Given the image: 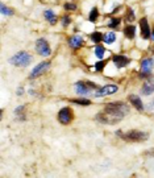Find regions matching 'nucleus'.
I'll return each instance as SVG.
<instances>
[{
	"instance_id": "nucleus-3",
	"label": "nucleus",
	"mask_w": 154,
	"mask_h": 178,
	"mask_svg": "<svg viewBox=\"0 0 154 178\" xmlns=\"http://www.w3.org/2000/svg\"><path fill=\"white\" fill-rule=\"evenodd\" d=\"M32 61V57L26 53V52H20L17 54H15L12 58L9 59V62L15 65V66H21V68H25V66H28Z\"/></svg>"
},
{
	"instance_id": "nucleus-16",
	"label": "nucleus",
	"mask_w": 154,
	"mask_h": 178,
	"mask_svg": "<svg viewBox=\"0 0 154 178\" xmlns=\"http://www.w3.org/2000/svg\"><path fill=\"white\" fill-rule=\"evenodd\" d=\"M124 35L125 37H128V38H133L134 35H136V28L133 25H128V26H125V29H124Z\"/></svg>"
},
{
	"instance_id": "nucleus-13",
	"label": "nucleus",
	"mask_w": 154,
	"mask_h": 178,
	"mask_svg": "<svg viewBox=\"0 0 154 178\" xmlns=\"http://www.w3.org/2000/svg\"><path fill=\"white\" fill-rule=\"evenodd\" d=\"M129 102L133 104L138 111H142V110H144V104H142L141 99L137 96V95H133V94H132V95H129Z\"/></svg>"
},
{
	"instance_id": "nucleus-30",
	"label": "nucleus",
	"mask_w": 154,
	"mask_h": 178,
	"mask_svg": "<svg viewBox=\"0 0 154 178\" xmlns=\"http://www.w3.org/2000/svg\"><path fill=\"white\" fill-rule=\"evenodd\" d=\"M147 154H150V156H154V149H153L152 152H149V153H147Z\"/></svg>"
},
{
	"instance_id": "nucleus-18",
	"label": "nucleus",
	"mask_w": 154,
	"mask_h": 178,
	"mask_svg": "<svg viewBox=\"0 0 154 178\" xmlns=\"http://www.w3.org/2000/svg\"><path fill=\"white\" fill-rule=\"evenodd\" d=\"M104 54H106V49H104L103 46H100V45H97L95 48V55L97 58H103Z\"/></svg>"
},
{
	"instance_id": "nucleus-5",
	"label": "nucleus",
	"mask_w": 154,
	"mask_h": 178,
	"mask_svg": "<svg viewBox=\"0 0 154 178\" xmlns=\"http://www.w3.org/2000/svg\"><path fill=\"white\" fill-rule=\"evenodd\" d=\"M116 91H117V86H116V85H106L104 87L97 88L96 92H95V96H96V98H102V96L115 94Z\"/></svg>"
},
{
	"instance_id": "nucleus-2",
	"label": "nucleus",
	"mask_w": 154,
	"mask_h": 178,
	"mask_svg": "<svg viewBox=\"0 0 154 178\" xmlns=\"http://www.w3.org/2000/svg\"><path fill=\"white\" fill-rule=\"evenodd\" d=\"M117 135L121 136L123 140L133 141V143H141V141L147 140V133L141 132V131H134V129L126 132V133H123L121 131H117Z\"/></svg>"
},
{
	"instance_id": "nucleus-22",
	"label": "nucleus",
	"mask_w": 154,
	"mask_h": 178,
	"mask_svg": "<svg viewBox=\"0 0 154 178\" xmlns=\"http://www.w3.org/2000/svg\"><path fill=\"white\" fill-rule=\"evenodd\" d=\"M109 21H111V23L108 24L109 28H116V26L120 24V19H111Z\"/></svg>"
},
{
	"instance_id": "nucleus-26",
	"label": "nucleus",
	"mask_w": 154,
	"mask_h": 178,
	"mask_svg": "<svg viewBox=\"0 0 154 178\" xmlns=\"http://www.w3.org/2000/svg\"><path fill=\"white\" fill-rule=\"evenodd\" d=\"M75 8H76V5H75V4H71V3L65 4V9H67V11H74Z\"/></svg>"
},
{
	"instance_id": "nucleus-11",
	"label": "nucleus",
	"mask_w": 154,
	"mask_h": 178,
	"mask_svg": "<svg viewBox=\"0 0 154 178\" xmlns=\"http://www.w3.org/2000/svg\"><path fill=\"white\" fill-rule=\"evenodd\" d=\"M75 91L78 92L79 95H86V94L90 92V88L86 85V82H76L75 83Z\"/></svg>"
},
{
	"instance_id": "nucleus-9",
	"label": "nucleus",
	"mask_w": 154,
	"mask_h": 178,
	"mask_svg": "<svg viewBox=\"0 0 154 178\" xmlns=\"http://www.w3.org/2000/svg\"><path fill=\"white\" fill-rule=\"evenodd\" d=\"M112 61H113L115 65H116L119 69L125 68V66L130 62V59H129L128 57H125V55H113V57H112Z\"/></svg>"
},
{
	"instance_id": "nucleus-20",
	"label": "nucleus",
	"mask_w": 154,
	"mask_h": 178,
	"mask_svg": "<svg viewBox=\"0 0 154 178\" xmlns=\"http://www.w3.org/2000/svg\"><path fill=\"white\" fill-rule=\"evenodd\" d=\"M97 16H99V12H97V8L96 7H93L92 9H91V12H90V16H88V19H90V21H96V19H97Z\"/></svg>"
},
{
	"instance_id": "nucleus-10",
	"label": "nucleus",
	"mask_w": 154,
	"mask_h": 178,
	"mask_svg": "<svg viewBox=\"0 0 154 178\" xmlns=\"http://www.w3.org/2000/svg\"><path fill=\"white\" fill-rule=\"evenodd\" d=\"M140 26H141V36H142V38H149L152 36V32H150L149 24H147V20L145 17L140 20Z\"/></svg>"
},
{
	"instance_id": "nucleus-15",
	"label": "nucleus",
	"mask_w": 154,
	"mask_h": 178,
	"mask_svg": "<svg viewBox=\"0 0 154 178\" xmlns=\"http://www.w3.org/2000/svg\"><path fill=\"white\" fill-rule=\"evenodd\" d=\"M43 16H45V19H46L50 24H56V23H57V16L54 15L53 11H50V9L45 11V13H43Z\"/></svg>"
},
{
	"instance_id": "nucleus-14",
	"label": "nucleus",
	"mask_w": 154,
	"mask_h": 178,
	"mask_svg": "<svg viewBox=\"0 0 154 178\" xmlns=\"http://www.w3.org/2000/svg\"><path fill=\"white\" fill-rule=\"evenodd\" d=\"M142 95H150L154 92V82H146L141 88Z\"/></svg>"
},
{
	"instance_id": "nucleus-28",
	"label": "nucleus",
	"mask_w": 154,
	"mask_h": 178,
	"mask_svg": "<svg viewBox=\"0 0 154 178\" xmlns=\"http://www.w3.org/2000/svg\"><path fill=\"white\" fill-rule=\"evenodd\" d=\"M147 108H149V110H153V108H154V101H153V102L149 104V107H147Z\"/></svg>"
},
{
	"instance_id": "nucleus-8",
	"label": "nucleus",
	"mask_w": 154,
	"mask_h": 178,
	"mask_svg": "<svg viewBox=\"0 0 154 178\" xmlns=\"http://www.w3.org/2000/svg\"><path fill=\"white\" fill-rule=\"evenodd\" d=\"M49 66H50V62H41V63H38L36 68L32 70L30 78L33 79V78H37L38 75H41L42 73H45V71L49 69Z\"/></svg>"
},
{
	"instance_id": "nucleus-19",
	"label": "nucleus",
	"mask_w": 154,
	"mask_h": 178,
	"mask_svg": "<svg viewBox=\"0 0 154 178\" xmlns=\"http://www.w3.org/2000/svg\"><path fill=\"white\" fill-rule=\"evenodd\" d=\"M103 38H104V37H103V35H102L100 32H93L92 35H91V40H92L93 42H100Z\"/></svg>"
},
{
	"instance_id": "nucleus-7",
	"label": "nucleus",
	"mask_w": 154,
	"mask_h": 178,
	"mask_svg": "<svg viewBox=\"0 0 154 178\" xmlns=\"http://www.w3.org/2000/svg\"><path fill=\"white\" fill-rule=\"evenodd\" d=\"M154 66L153 58H146L141 62V77H150V71Z\"/></svg>"
},
{
	"instance_id": "nucleus-23",
	"label": "nucleus",
	"mask_w": 154,
	"mask_h": 178,
	"mask_svg": "<svg viewBox=\"0 0 154 178\" xmlns=\"http://www.w3.org/2000/svg\"><path fill=\"white\" fill-rule=\"evenodd\" d=\"M2 13L3 15H12L13 12H12V9H9V8H7V7H5V5L4 4H2Z\"/></svg>"
},
{
	"instance_id": "nucleus-21",
	"label": "nucleus",
	"mask_w": 154,
	"mask_h": 178,
	"mask_svg": "<svg viewBox=\"0 0 154 178\" xmlns=\"http://www.w3.org/2000/svg\"><path fill=\"white\" fill-rule=\"evenodd\" d=\"M73 103H76V104H82V105H90L91 102L88 99H71Z\"/></svg>"
},
{
	"instance_id": "nucleus-25",
	"label": "nucleus",
	"mask_w": 154,
	"mask_h": 178,
	"mask_svg": "<svg viewBox=\"0 0 154 178\" xmlns=\"http://www.w3.org/2000/svg\"><path fill=\"white\" fill-rule=\"evenodd\" d=\"M126 20H128V21H133L134 20V13H133V11H132L130 8H128V16H126Z\"/></svg>"
},
{
	"instance_id": "nucleus-12",
	"label": "nucleus",
	"mask_w": 154,
	"mask_h": 178,
	"mask_svg": "<svg viewBox=\"0 0 154 178\" xmlns=\"http://www.w3.org/2000/svg\"><path fill=\"white\" fill-rule=\"evenodd\" d=\"M69 44L73 49H78L83 45V40H82V37H79V36H73L69 38Z\"/></svg>"
},
{
	"instance_id": "nucleus-4",
	"label": "nucleus",
	"mask_w": 154,
	"mask_h": 178,
	"mask_svg": "<svg viewBox=\"0 0 154 178\" xmlns=\"http://www.w3.org/2000/svg\"><path fill=\"white\" fill-rule=\"evenodd\" d=\"M36 50L40 55H43V57H49V55L52 54V49L49 46L48 41L45 38H40V40H37L36 42Z\"/></svg>"
},
{
	"instance_id": "nucleus-24",
	"label": "nucleus",
	"mask_w": 154,
	"mask_h": 178,
	"mask_svg": "<svg viewBox=\"0 0 154 178\" xmlns=\"http://www.w3.org/2000/svg\"><path fill=\"white\" fill-rule=\"evenodd\" d=\"M104 66H106V62H104V61H100V62H97L95 65V70L96 71H102L104 69Z\"/></svg>"
},
{
	"instance_id": "nucleus-6",
	"label": "nucleus",
	"mask_w": 154,
	"mask_h": 178,
	"mask_svg": "<svg viewBox=\"0 0 154 178\" xmlns=\"http://www.w3.org/2000/svg\"><path fill=\"white\" fill-rule=\"evenodd\" d=\"M58 120H59V123H62V124H69L70 121L73 120V112H71V110L67 107L62 108L58 112Z\"/></svg>"
},
{
	"instance_id": "nucleus-1",
	"label": "nucleus",
	"mask_w": 154,
	"mask_h": 178,
	"mask_svg": "<svg viewBox=\"0 0 154 178\" xmlns=\"http://www.w3.org/2000/svg\"><path fill=\"white\" fill-rule=\"evenodd\" d=\"M129 111L128 105L123 102H113L106 104L102 112L96 115V120L104 124H116Z\"/></svg>"
},
{
	"instance_id": "nucleus-29",
	"label": "nucleus",
	"mask_w": 154,
	"mask_h": 178,
	"mask_svg": "<svg viewBox=\"0 0 154 178\" xmlns=\"http://www.w3.org/2000/svg\"><path fill=\"white\" fill-rule=\"evenodd\" d=\"M152 40L154 41V29H153V32H152Z\"/></svg>"
},
{
	"instance_id": "nucleus-17",
	"label": "nucleus",
	"mask_w": 154,
	"mask_h": 178,
	"mask_svg": "<svg viewBox=\"0 0 154 178\" xmlns=\"http://www.w3.org/2000/svg\"><path fill=\"white\" fill-rule=\"evenodd\" d=\"M115 40H116V35H115L113 32H109V33H107V35L104 36V41H106L107 44H113Z\"/></svg>"
},
{
	"instance_id": "nucleus-27",
	"label": "nucleus",
	"mask_w": 154,
	"mask_h": 178,
	"mask_svg": "<svg viewBox=\"0 0 154 178\" xmlns=\"http://www.w3.org/2000/svg\"><path fill=\"white\" fill-rule=\"evenodd\" d=\"M62 24H63L65 26L70 24V17H69V16H65V17L62 19Z\"/></svg>"
}]
</instances>
